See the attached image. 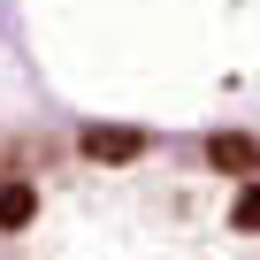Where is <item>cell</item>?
<instances>
[{
  "label": "cell",
  "instance_id": "1",
  "mask_svg": "<svg viewBox=\"0 0 260 260\" xmlns=\"http://www.w3.org/2000/svg\"><path fill=\"white\" fill-rule=\"evenodd\" d=\"M84 153L92 161H130V153H146L138 130H84Z\"/></svg>",
  "mask_w": 260,
  "mask_h": 260
},
{
  "label": "cell",
  "instance_id": "2",
  "mask_svg": "<svg viewBox=\"0 0 260 260\" xmlns=\"http://www.w3.org/2000/svg\"><path fill=\"white\" fill-rule=\"evenodd\" d=\"M207 161L214 169H260V146L252 138H207Z\"/></svg>",
  "mask_w": 260,
  "mask_h": 260
}]
</instances>
